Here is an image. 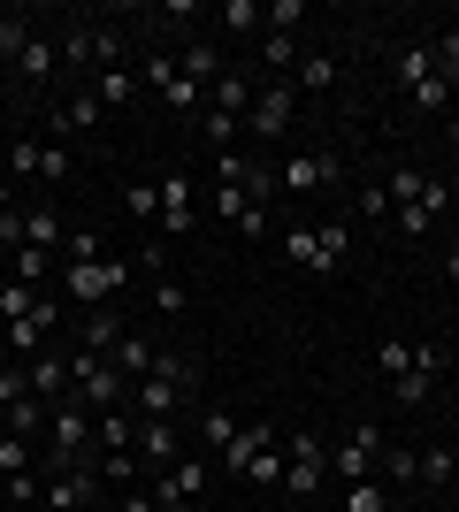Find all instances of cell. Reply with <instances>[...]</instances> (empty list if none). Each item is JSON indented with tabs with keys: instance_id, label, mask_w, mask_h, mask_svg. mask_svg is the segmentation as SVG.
<instances>
[{
	"instance_id": "obj_1",
	"label": "cell",
	"mask_w": 459,
	"mask_h": 512,
	"mask_svg": "<svg viewBox=\"0 0 459 512\" xmlns=\"http://www.w3.org/2000/svg\"><path fill=\"white\" fill-rule=\"evenodd\" d=\"M46 467H92V406H77V398H62V406L46 413Z\"/></svg>"
},
{
	"instance_id": "obj_2",
	"label": "cell",
	"mask_w": 459,
	"mask_h": 512,
	"mask_svg": "<svg viewBox=\"0 0 459 512\" xmlns=\"http://www.w3.org/2000/svg\"><path fill=\"white\" fill-rule=\"evenodd\" d=\"M322 482H329V444L314 436V428H299L284 444V490L291 505H322Z\"/></svg>"
},
{
	"instance_id": "obj_3",
	"label": "cell",
	"mask_w": 459,
	"mask_h": 512,
	"mask_svg": "<svg viewBox=\"0 0 459 512\" xmlns=\"http://www.w3.org/2000/svg\"><path fill=\"white\" fill-rule=\"evenodd\" d=\"M123 283H131V268H115V260H69L62 268V299L92 314V306H108Z\"/></svg>"
},
{
	"instance_id": "obj_4",
	"label": "cell",
	"mask_w": 459,
	"mask_h": 512,
	"mask_svg": "<svg viewBox=\"0 0 459 512\" xmlns=\"http://www.w3.org/2000/svg\"><path fill=\"white\" fill-rule=\"evenodd\" d=\"M375 467H383V428H375V421H352L345 444H329V474L352 490V482H375Z\"/></svg>"
},
{
	"instance_id": "obj_5",
	"label": "cell",
	"mask_w": 459,
	"mask_h": 512,
	"mask_svg": "<svg viewBox=\"0 0 459 512\" xmlns=\"http://www.w3.org/2000/svg\"><path fill=\"white\" fill-rule=\"evenodd\" d=\"M276 184H284L291 199H306V192H337V184H345V161H337L329 146H314V153H291L284 169H276Z\"/></svg>"
},
{
	"instance_id": "obj_6",
	"label": "cell",
	"mask_w": 459,
	"mask_h": 512,
	"mask_svg": "<svg viewBox=\"0 0 459 512\" xmlns=\"http://www.w3.org/2000/svg\"><path fill=\"white\" fill-rule=\"evenodd\" d=\"M291 107H299V85H261V100H253V115H245V130L261 138V146H276L291 130Z\"/></svg>"
},
{
	"instance_id": "obj_7",
	"label": "cell",
	"mask_w": 459,
	"mask_h": 512,
	"mask_svg": "<svg viewBox=\"0 0 459 512\" xmlns=\"http://www.w3.org/2000/svg\"><path fill=\"white\" fill-rule=\"evenodd\" d=\"M153 497H176V505H199V497H207V459H199V451L169 459V467H161V482H153Z\"/></svg>"
},
{
	"instance_id": "obj_8",
	"label": "cell",
	"mask_w": 459,
	"mask_h": 512,
	"mask_svg": "<svg viewBox=\"0 0 459 512\" xmlns=\"http://www.w3.org/2000/svg\"><path fill=\"white\" fill-rule=\"evenodd\" d=\"M100 497V467H62L54 482H46V512H77Z\"/></svg>"
},
{
	"instance_id": "obj_9",
	"label": "cell",
	"mask_w": 459,
	"mask_h": 512,
	"mask_svg": "<svg viewBox=\"0 0 459 512\" xmlns=\"http://www.w3.org/2000/svg\"><path fill=\"white\" fill-rule=\"evenodd\" d=\"M23 375H31V398H46V406L69 398V352H54V344H46L39 360H23Z\"/></svg>"
},
{
	"instance_id": "obj_10",
	"label": "cell",
	"mask_w": 459,
	"mask_h": 512,
	"mask_svg": "<svg viewBox=\"0 0 459 512\" xmlns=\"http://www.w3.org/2000/svg\"><path fill=\"white\" fill-rule=\"evenodd\" d=\"M253 100H261V85H253L245 69H222V77H215V92H207V107H222L230 123H245V115H253Z\"/></svg>"
},
{
	"instance_id": "obj_11",
	"label": "cell",
	"mask_w": 459,
	"mask_h": 512,
	"mask_svg": "<svg viewBox=\"0 0 459 512\" xmlns=\"http://www.w3.org/2000/svg\"><path fill=\"white\" fill-rule=\"evenodd\" d=\"M108 360H115V375H123V383H146L153 367H161V352H153V344L138 337V329H123V337H115V352H108Z\"/></svg>"
},
{
	"instance_id": "obj_12",
	"label": "cell",
	"mask_w": 459,
	"mask_h": 512,
	"mask_svg": "<svg viewBox=\"0 0 459 512\" xmlns=\"http://www.w3.org/2000/svg\"><path fill=\"white\" fill-rule=\"evenodd\" d=\"M92 123H100V92H92V85H85V92H69V100L54 107V138H85Z\"/></svg>"
},
{
	"instance_id": "obj_13",
	"label": "cell",
	"mask_w": 459,
	"mask_h": 512,
	"mask_svg": "<svg viewBox=\"0 0 459 512\" xmlns=\"http://www.w3.org/2000/svg\"><path fill=\"white\" fill-rule=\"evenodd\" d=\"M123 329H131V321L115 314V306H92V314L77 321V337H85V352H100V360L115 352V337H123Z\"/></svg>"
},
{
	"instance_id": "obj_14",
	"label": "cell",
	"mask_w": 459,
	"mask_h": 512,
	"mask_svg": "<svg viewBox=\"0 0 459 512\" xmlns=\"http://www.w3.org/2000/svg\"><path fill=\"white\" fill-rule=\"evenodd\" d=\"M161 222H169V237H184L199 222V207H192V184L169 169V184H161Z\"/></svg>"
},
{
	"instance_id": "obj_15",
	"label": "cell",
	"mask_w": 459,
	"mask_h": 512,
	"mask_svg": "<svg viewBox=\"0 0 459 512\" xmlns=\"http://www.w3.org/2000/svg\"><path fill=\"white\" fill-rule=\"evenodd\" d=\"M23 245H39V253H62V245H69L62 214H54V207H23Z\"/></svg>"
},
{
	"instance_id": "obj_16",
	"label": "cell",
	"mask_w": 459,
	"mask_h": 512,
	"mask_svg": "<svg viewBox=\"0 0 459 512\" xmlns=\"http://www.w3.org/2000/svg\"><path fill=\"white\" fill-rule=\"evenodd\" d=\"M85 85L100 92V107H131L138 92H146V85H138V69H123V62H115V69H100V77H85Z\"/></svg>"
},
{
	"instance_id": "obj_17",
	"label": "cell",
	"mask_w": 459,
	"mask_h": 512,
	"mask_svg": "<svg viewBox=\"0 0 459 512\" xmlns=\"http://www.w3.org/2000/svg\"><path fill=\"white\" fill-rule=\"evenodd\" d=\"M176 69H184V77H192L199 92H215V77H222V69H230V62H222L215 46H184V54H176Z\"/></svg>"
},
{
	"instance_id": "obj_18",
	"label": "cell",
	"mask_w": 459,
	"mask_h": 512,
	"mask_svg": "<svg viewBox=\"0 0 459 512\" xmlns=\"http://www.w3.org/2000/svg\"><path fill=\"white\" fill-rule=\"evenodd\" d=\"M261 444H276V428H268V421H245L238 436H230V451H222V467H230V474H245V459H253Z\"/></svg>"
},
{
	"instance_id": "obj_19",
	"label": "cell",
	"mask_w": 459,
	"mask_h": 512,
	"mask_svg": "<svg viewBox=\"0 0 459 512\" xmlns=\"http://www.w3.org/2000/svg\"><path fill=\"white\" fill-rule=\"evenodd\" d=\"M138 451H146V459H161V467H169V459H184L176 421H138Z\"/></svg>"
},
{
	"instance_id": "obj_20",
	"label": "cell",
	"mask_w": 459,
	"mask_h": 512,
	"mask_svg": "<svg viewBox=\"0 0 459 512\" xmlns=\"http://www.w3.org/2000/svg\"><path fill=\"white\" fill-rule=\"evenodd\" d=\"M459 474V451L452 444H421V467H414V482H429V490H444Z\"/></svg>"
},
{
	"instance_id": "obj_21",
	"label": "cell",
	"mask_w": 459,
	"mask_h": 512,
	"mask_svg": "<svg viewBox=\"0 0 459 512\" xmlns=\"http://www.w3.org/2000/svg\"><path fill=\"white\" fill-rule=\"evenodd\" d=\"M245 482H253V490H276V482H284V436H276V444H261L253 459H245Z\"/></svg>"
},
{
	"instance_id": "obj_22",
	"label": "cell",
	"mask_w": 459,
	"mask_h": 512,
	"mask_svg": "<svg viewBox=\"0 0 459 512\" xmlns=\"http://www.w3.org/2000/svg\"><path fill=\"white\" fill-rule=\"evenodd\" d=\"M54 69H62V46H54V39H31V46L16 54V77H31V85H39V77H54Z\"/></svg>"
},
{
	"instance_id": "obj_23",
	"label": "cell",
	"mask_w": 459,
	"mask_h": 512,
	"mask_svg": "<svg viewBox=\"0 0 459 512\" xmlns=\"http://www.w3.org/2000/svg\"><path fill=\"white\" fill-rule=\"evenodd\" d=\"M39 299H46L39 283H16V276H8V283H0V321H23V314H39Z\"/></svg>"
},
{
	"instance_id": "obj_24",
	"label": "cell",
	"mask_w": 459,
	"mask_h": 512,
	"mask_svg": "<svg viewBox=\"0 0 459 512\" xmlns=\"http://www.w3.org/2000/svg\"><path fill=\"white\" fill-rule=\"evenodd\" d=\"M391 398H398V406H406V413H421V406H429V398H437V375H421V367H406V375H398V383H391Z\"/></svg>"
},
{
	"instance_id": "obj_25",
	"label": "cell",
	"mask_w": 459,
	"mask_h": 512,
	"mask_svg": "<svg viewBox=\"0 0 459 512\" xmlns=\"http://www.w3.org/2000/svg\"><path fill=\"white\" fill-rule=\"evenodd\" d=\"M291 268H306V276H329V253H322V230H291Z\"/></svg>"
},
{
	"instance_id": "obj_26",
	"label": "cell",
	"mask_w": 459,
	"mask_h": 512,
	"mask_svg": "<svg viewBox=\"0 0 459 512\" xmlns=\"http://www.w3.org/2000/svg\"><path fill=\"white\" fill-rule=\"evenodd\" d=\"M23 46H31V23H23L16 8H0V69H16Z\"/></svg>"
},
{
	"instance_id": "obj_27",
	"label": "cell",
	"mask_w": 459,
	"mask_h": 512,
	"mask_svg": "<svg viewBox=\"0 0 459 512\" xmlns=\"http://www.w3.org/2000/svg\"><path fill=\"white\" fill-rule=\"evenodd\" d=\"M238 428H245V421H230V413H215V406H207V413H199V444H207V451H215V459H222Z\"/></svg>"
},
{
	"instance_id": "obj_28",
	"label": "cell",
	"mask_w": 459,
	"mask_h": 512,
	"mask_svg": "<svg viewBox=\"0 0 459 512\" xmlns=\"http://www.w3.org/2000/svg\"><path fill=\"white\" fill-rule=\"evenodd\" d=\"M337 85V54H299V92H329Z\"/></svg>"
},
{
	"instance_id": "obj_29",
	"label": "cell",
	"mask_w": 459,
	"mask_h": 512,
	"mask_svg": "<svg viewBox=\"0 0 459 512\" xmlns=\"http://www.w3.org/2000/svg\"><path fill=\"white\" fill-rule=\"evenodd\" d=\"M46 268H54V253H39V245H16V253H8V276L16 283H46Z\"/></svg>"
},
{
	"instance_id": "obj_30",
	"label": "cell",
	"mask_w": 459,
	"mask_h": 512,
	"mask_svg": "<svg viewBox=\"0 0 459 512\" xmlns=\"http://www.w3.org/2000/svg\"><path fill=\"white\" fill-rule=\"evenodd\" d=\"M375 367H383V383H398V375L414 367V344H406V337H383V344H375Z\"/></svg>"
},
{
	"instance_id": "obj_31",
	"label": "cell",
	"mask_w": 459,
	"mask_h": 512,
	"mask_svg": "<svg viewBox=\"0 0 459 512\" xmlns=\"http://www.w3.org/2000/svg\"><path fill=\"white\" fill-rule=\"evenodd\" d=\"M46 398H16V406H8V436H39V421H46Z\"/></svg>"
},
{
	"instance_id": "obj_32",
	"label": "cell",
	"mask_w": 459,
	"mask_h": 512,
	"mask_svg": "<svg viewBox=\"0 0 459 512\" xmlns=\"http://www.w3.org/2000/svg\"><path fill=\"white\" fill-rule=\"evenodd\" d=\"M199 138H207V146H215V153H230V138H238V123H230L222 107H199Z\"/></svg>"
},
{
	"instance_id": "obj_33",
	"label": "cell",
	"mask_w": 459,
	"mask_h": 512,
	"mask_svg": "<svg viewBox=\"0 0 459 512\" xmlns=\"http://www.w3.org/2000/svg\"><path fill=\"white\" fill-rule=\"evenodd\" d=\"M92 467L108 474L115 490H131V474H138V451H100V459H92Z\"/></svg>"
},
{
	"instance_id": "obj_34",
	"label": "cell",
	"mask_w": 459,
	"mask_h": 512,
	"mask_svg": "<svg viewBox=\"0 0 459 512\" xmlns=\"http://www.w3.org/2000/svg\"><path fill=\"white\" fill-rule=\"evenodd\" d=\"M176 77H184V69H176L169 54H146V69H138V85H146V92H169Z\"/></svg>"
},
{
	"instance_id": "obj_35",
	"label": "cell",
	"mask_w": 459,
	"mask_h": 512,
	"mask_svg": "<svg viewBox=\"0 0 459 512\" xmlns=\"http://www.w3.org/2000/svg\"><path fill=\"white\" fill-rule=\"evenodd\" d=\"M199 100H207V92H199L192 77H176V85L161 92V107H169V115H199Z\"/></svg>"
},
{
	"instance_id": "obj_36",
	"label": "cell",
	"mask_w": 459,
	"mask_h": 512,
	"mask_svg": "<svg viewBox=\"0 0 459 512\" xmlns=\"http://www.w3.org/2000/svg\"><path fill=\"white\" fill-rule=\"evenodd\" d=\"M123 207H131L138 222H161V184H131V192H123Z\"/></svg>"
},
{
	"instance_id": "obj_37",
	"label": "cell",
	"mask_w": 459,
	"mask_h": 512,
	"mask_svg": "<svg viewBox=\"0 0 459 512\" xmlns=\"http://www.w3.org/2000/svg\"><path fill=\"white\" fill-rule=\"evenodd\" d=\"M345 512H391L383 482H352V490H345Z\"/></svg>"
},
{
	"instance_id": "obj_38",
	"label": "cell",
	"mask_w": 459,
	"mask_h": 512,
	"mask_svg": "<svg viewBox=\"0 0 459 512\" xmlns=\"http://www.w3.org/2000/svg\"><path fill=\"white\" fill-rule=\"evenodd\" d=\"M222 23H230V31H261L268 8H261V0H230V8H222Z\"/></svg>"
},
{
	"instance_id": "obj_39",
	"label": "cell",
	"mask_w": 459,
	"mask_h": 512,
	"mask_svg": "<svg viewBox=\"0 0 459 512\" xmlns=\"http://www.w3.org/2000/svg\"><path fill=\"white\" fill-rule=\"evenodd\" d=\"M0 474H31V436H0Z\"/></svg>"
},
{
	"instance_id": "obj_40",
	"label": "cell",
	"mask_w": 459,
	"mask_h": 512,
	"mask_svg": "<svg viewBox=\"0 0 459 512\" xmlns=\"http://www.w3.org/2000/svg\"><path fill=\"white\" fill-rule=\"evenodd\" d=\"M153 306H161V314H184V306H192V291H184L176 276H161V283H153Z\"/></svg>"
},
{
	"instance_id": "obj_41",
	"label": "cell",
	"mask_w": 459,
	"mask_h": 512,
	"mask_svg": "<svg viewBox=\"0 0 459 512\" xmlns=\"http://www.w3.org/2000/svg\"><path fill=\"white\" fill-rule=\"evenodd\" d=\"M268 23H276V31L291 39V31L306 23V0H268Z\"/></svg>"
},
{
	"instance_id": "obj_42",
	"label": "cell",
	"mask_w": 459,
	"mask_h": 512,
	"mask_svg": "<svg viewBox=\"0 0 459 512\" xmlns=\"http://www.w3.org/2000/svg\"><path fill=\"white\" fill-rule=\"evenodd\" d=\"M8 176H39V138H16V146H8Z\"/></svg>"
},
{
	"instance_id": "obj_43",
	"label": "cell",
	"mask_w": 459,
	"mask_h": 512,
	"mask_svg": "<svg viewBox=\"0 0 459 512\" xmlns=\"http://www.w3.org/2000/svg\"><path fill=\"white\" fill-rule=\"evenodd\" d=\"M16 398H31V375H23V367H0V413L16 406Z\"/></svg>"
},
{
	"instance_id": "obj_44",
	"label": "cell",
	"mask_w": 459,
	"mask_h": 512,
	"mask_svg": "<svg viewBox=\"0 0 459 512\" xmlns=\"http://www.w3.org/2000/svg\"><path fill=\"white\" fill-rule=\"evenodd\" d=\"M414 467H421V451H391L383 444V474H391V482H414Z\"/></svg>"
},
{
	"instance_id": "obj_45",
	"label": "cell",
	"mask_w": 459,
	"mask_h": 512,
	"mask_svg": "<svg viewBox=\"0 0 459 512\" xmlns=\"http://www.w3.org/2000/svg\"><path fill=\"white\" fill-rule=\"evenodd\" d=\"M39 176H46V184H62V176H69V146H39Z\"/></svg>"
},
{
	"instance_id": "obj_46",
	"label": "cell",
	"mask_w": 459,
	"mask_h": 512,
	"mask_svg": "<svg viewBox=\"0 0 459 512\" xmlns=\"http://www.w3.org/2000/svg\"><path fill=\"white\" fill-rule=\"evenodd\" d=\"M345 245H352V230H345V222H322V253H329V268L345 260Z\"/></svg>"
},
{
	"instance_id": "obj_47",
	"label": "cell",
	"mask_w": 459,
	"mask_h": 512,
	"mask_svg": "<svg viewBox=\"0 0 459 512\" xmlns=\"http://www.w3.org/2000/svg\"><path fill=\"white\" fill-rule=\"evenodd\" d=\"M360 214H368V222H391V192H383V184H368V192H360Z\"/></svg>"
},
{
	"instance_id": "obj_48",
	"label": "cell",
	"mask_w": 459,
	"mask_h": 512,
	"mask_svg": "<svg viewBox=\"0 0 459 512\" xmlns=\"http://www.w3.org/2000/svg\"><path fill=\"white\" fill-rule=\"evenodd\" d=\"M62 253H69V260H100V237H92V230H69Z\"/></svg>"
},
{
	"instance_id": "obj_49",
	"label": "cell",
	"mask_w": 459,
	"mask_h": 512,
	"mask_svg": "<svg viewBox=\"0 0 459 512\" xmlns=\"http://www.w3.org/2000/svg\"><path fill=\"white\" fill-rule=\"evenodd\" d=\"M261 54H268V69H291V39H284V31H268Z\"/></svg>"
},
{
	"instance_id": "obj_50",
	"label": "cell",
	"mask_w": 459,
	"mask_h": 512,
	"mask_svg": "<svg viewBox=\"0 0 459 512\" xmlns=\"http://www.w3.org/2000/svg\"><path fill=\"white\" fill-rule=\"evenodd\" d=\"M0 245H8V253L23 245V207H8V214H0Z\"/></svg>"
},
{
	"instance_id": "obj_51",
	"label": "cell",
	"mask_w": 459,
	"mask_h": 512,
	"mask_svg": "<svg viewBox=\"0 0 459 512\" xmlns=\"http://www.w3.org/2000/svg\"><path fill=\"white\" fill-rule=\"evenodd\" d=\"M115 512H153V490H123V505Z\"/></svg>"
},
{
	"instance_id": "obj_52",
	"label": "cell",
	"mask_w": 459,
	"mask_h": 512,
	"mask_svg": "<svg viewBox=\"0 0 459 512\" xmlns=\"http://www.w3.org/2000/svg\"><path fill=\"white\" fill-rule=\"evenodd\" d=\"M8 207H16V184H8V176H0V214H8Z\"/></svg>"
},
{
	"instance_id": "obj_53",
	"label": "cell",
	"mask_w": 459,
	"mask_h": 512,
	"mask_svg": "<svg viewBox=\"0 0 459 512\" xmlns=\"http://www.w3.org/2000/svg\"><path fill=\"white\" fill-rule=\"evenodd\" d=\"M444 138H452V146H459V107H452V115H444Z\"/></svg>"
},
{
	"instance_id": "obj_54",
	"label": "cell",
	"mask_w": 459,
	"mask_h": 512,
	"mask_svg": "<svg viewBox=\"0 0 459 512\" xmlns=\"http://www.w3.org/2000/svg\"><path fill=\"white\" fill-rule=\"evenodd\" d=\"M0 512H16V505H8V474H0Z\"/></svg>"
},
{
	"instance_id": "obj_55",
	"label": "cell",
	"mask_w": 459,
	"mask_h": 512,
	"mask_svg": "<svg viewBox=\"0 0 459 512\" xmlns=\"http://www.w3.org/2000/svg\"><path fill=\"white\" fill-rule=\"evenodd\" d=\"M444 276H452V283H459V253H452V260H444Z\"/></svg>"
},
{
	"instance_id": "obj_56",
	"label": "cell",
	"mask_w": 459,
	"mask_h": 512,
	"mask_svg": "<svg viewBox=\"0 0 459 512\" xmlns=\"http://www.w3.org/2000/svg\"><path fill=\"white\" fill-rule=\"evenodd\" d=\"M0 352H8V321H0Z\"/></svg>"
},
{
	"instance_id": "obj_57",
	"label": "cell",
	"mask_w": 459,
	"mask_h": 512,
	"mask_svg": "<svg viewBox=\"0 0 459 512\" xmlns=\"http://www.w3.org/2000/svg\"><path fill=\"white\" fill-rule=\"evenodd\" d=\"M291 512H322V505H291Z\"/></svg>"
},
{
	"instance_id": "obj_58",
	"label": "cell",
	"mask_w": 459,
	"mask_h": 512,
	"mask_svg": "<svg viewBox=\"0 0 459 512\" xmlns=\"http://www.w3.org/2000/svg\"><path fill=\"white\" fill-rule=\"evenodd\" d=\"M452 46H459V31H452Z\"/></svg>"
},
{
	"instance_id": "obj_59",
	"label": "cell",
	"mask_w": 459,
	"mask_h": 512,
	"mask_svg": "<svg viewBox=\"0 0 459 512\" xmlns=\"http://www.w3.org/2000/svg\"><path fill=\"white\" fill-rule=\"evenodd\" d=\"M39 512H46V505H39Z\"/></svg>"
}]
</instances>
